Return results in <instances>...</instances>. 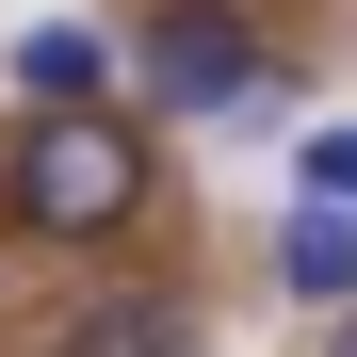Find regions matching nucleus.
Instances as JSON below:
<instances>
[{
    "instance_id": "nucleus-6",
    "label": "nucleus",
    "mask_w": 357,
    "mask_h": 357,
    "mask_svg": "<svg viewBox=\"0 0 357 357\" xmlns=\"http://www.w3.org/2000/svg\"><path fill=\"white\" fill-rule=\"evenodd\" d=\"M292 178H309V195H341V211H357V130H309V146H292Z\"/></svg>"
},
{
    "instance_id": "nucleus-3",
    "label": "nucleus",
    "mask_w": 357,
    "mask_h": 357,
    "mask_svg": "<svg viewBox=\"0 0 357 357\" xmlns=\"http://www.w3.org/2000/svg\"><path fill=\"white\" fill-rule=\"evenodd\" d=\"M49 357H195V309L178 292H82L49 325Z\"/></svg>"
},
{
    "instance_id": "nucleus-5",
    "label": "nucleus",
    "mask_w": 357,
    "mask_h": 357,
    "mask_svg": "<svg viewBox=\"0 0 357 357\" xmlns=\"http://www.w3.org/2000/svg\"><path fill=\"white\" fill-rule=\"evenodd\" d=\"M17 82H33V98H98V82H114V49H98L82 17H33V33H17Z\"/></svg>"
},
{
    "instance_id": "nucleus-4",
    "label": "nucleus",
    "mask_w": 357,
    "mask_h": 357,
    "mask_svg": "<svg viewBox=\"0 0 357 357\" xmlns=\"http://www.w3.org/2000/svg\"><path fill=\"white\" fill-rule=\"evenodd\" d=\"M276 276L309 292V309H357V211H341V195H309V211L276 227Z\"/></svg>"
},
{
    "instance_id": "nucleus-7",
    "label": "nucleus",
    "mask_w": 357,
    "mask_h": 357,
    "mask_svg": "<svg viewBox=\"0 0 357 357\" xmlns=\"http://www.w3.org/2000/svg\"><path fill=\"white\" fill-rule=\"evenodd\" d=\"M325 357H357V309H341V325H325Z\"/></svg>"
},
{
    "instance_id": "nucleus-2",
    "label": "nucleus",
    "mask_w": 357,
    "mask_h": 357,
    "mask_svg": "<svg viewBox=\"0 0 357 357\" xmlns=\"http://www.w3.org/2000/svg\"><path fill=\"white\" fill-rule=\"evenodd\" d=\"M130 82H146L162 114H244V98H276V66H260V17H244V0H162V17H146V49H130Z\"/></svg>"
},
{
    "instance_id": "nucleus-1",
    "label": "nucleus",
    "mask_w": 357,
    "mask_h": 357,
    "mask_svg": "<svg viewBox=\"0 0 357 357\" xmlns=\"http://www.w3.org/2000/svg\"><path fill=\"white\" fill-rule=\"evenodd\" d=\"M146 195H162V162H146V130L114 98H33L0 130V227L17 244H114Z\"/></svg>"
}]
</instances>
